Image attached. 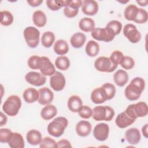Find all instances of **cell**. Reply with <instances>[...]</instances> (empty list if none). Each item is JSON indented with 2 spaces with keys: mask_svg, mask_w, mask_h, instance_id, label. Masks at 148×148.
<instances>
[{
  "mask_svg": "<svg viewBox=\"0 0 148 148\" xmlns=\"http://www.w3.org/2000/svg\"><path fill=\"white\" fill-rule=\"evenodd\" d=\"M135 121V119L128 116L124 111L117 115L115 120V123L118 127L120 128H125L132 124Z\"/></svg>",
  "mask_w": 148,
  "mask_h": 148,
  "instance_id": "cell-18",
  "label": "cell"
},
{
  "mask_svg": "<svg viewBox=\"0 0 148 148\" xmlns=\"http://www.w3.org/2000/svg\"><path fill=\"white\" fill-rule=\"evenodd\" d=\"M124 57L125 56L121 51L119 50H115L112 52L110 56L109 59L113 64L118 65L119 64H121Z\"/></svg>",
  "mask_w": 148,
  "mask_h": 148,
  "instance_id": "cell-39",
  "label": "cell"
},
{
  "mask_svg": "<svg viewBox=\"0 0 148 148\" xmlns=\"http://www.w3.org/2000/svg\"><path fill=\"white\" fill-rule=\"evenodd\" d=\"M121 67L125 69L130 70L134 68L135 65V61L134 59L128 56H125L121 64H120Z\"/></svg>",
  "mask_w": 148,
  "mask_h": 148,
  "instance_id": "cell-45",
  "label": "cell"
},
{
  "mask_svg": "<svg viewBox=\"0 0 148 148\" xmlns=\"http://www.w3.org/2000/svg\"><path fill=\"white\" fill-rule=\"evenodd\" d=\"M68 108L72 112L76 113L83 106L81 98L77 95H72L68 100Z\"/></svg>",
  "mask_w": 148,
  "mask_h": 148,
  "instance_id": "cell-21",
  "label": "cell"
},
{
  "mask_svg": "<svg viewBox=\"0 0 148 148\" xmlns=\"http://www.w3.org/2000/svg\"><path fill=\"white\" fill-rule=\"evenodd\" d=\"M148 19V14L146 10L143 9L139 8L138 13L134 22L138 24H143L147 22Z\"/></svg>",
  "mask_w": 148,
  "mask_h": 148,
  "instance_id": "cell-43",
  "label": "cell"
},
{
  "mask_svg": "<svg viewBox=\"0 0 148 148\" xmlns=\"http://www.w3.org/2000/svg\"><path fill=\"white\" fill-rule=\"evenodd\" d=\"M7 122L6 116L1 112V121H0V126L2 127L5 125Z\"/></svg>",
  "mask_w": 148,
  "mask_h": 148,
  "instance_id": "cell-48",
  "label": "cell"
},
{
  "mask_svg": "<svg viewBox=\"0 0 148 148\" xmlns=\"http://www.w3.org/2000/svg\"><path fill=\"white\" fill-rule=\"evenodd\" d=\"M147 127H148V125L147 124H146L142 128V134L143 135V136L147 138V136H148V132H147Z\"/></svg>",
  "mask_w": 148,
  "mask_h": 148,
  "instance_id": "cell-49",
  "label": "cell"
},
{
  "mask_svg": "<svg viewBox=\"0 0 148 148\" xmlns=\"http://www.w3.org/2000/svg\"><path fill=\"white\" fill-rule=\"evenodd\" d=\"M91 35L94 39L105 42L112 41L115 36L106 27L94 28L91 31Z\"/></svg>",
  "mask_w": 148,
  "mask_h": 148,
  "instance_id": "cell-9",
  "label": "cell"
},
{
  "mask_svg": "<svg viewBox=\"0 0 148 148\" xmlns=\"http://www.w3.org/2000/svg\"><path fill=\"white\" fill-rule=\"evenodd\" d=\"M27 3L32 7H36L39 6L41 3H42L43 1L42 0H31V1H27Z\"/></svg>",
  "mask_w": 148,
  "mask_h": 148,
  "instance_id": "cell-47",
  "label": "cell"
},
{
  "mask_svg": "<svg viewBox=\"0 0 148 148\" xmlns=\"http://www.w3.org/2000/svg\"><path fill=\"white\" fill-rule=\"evenodd\" d=\"M55 65L57 68L61 71L68 69L70 66V61L66 56H59L55 61Z\"/></svg>",
  "mask_w": 148,
  "mask_h": 148,
  "instance_id": "cell-34",
  "label": "cell"
},
{
  "mask_svg": "<svg viewBox=\"0 0 148 148\" xmlns=\"http://www.w3.org/2000/svg\"><path fill=\"white\" fill-rule=\"evenodd\" d=\"M106 28L116 36L120 33L122 29V24L117 20H112L107 24Z\"/></svg>",
  "mask_w": 148,
  "mask_h": 148,
  "instance_id": "cell-35",
  "label": "cell"
},
{
  "mask_svg": "<svg viewBox=\"0 0 148 148\" xmlns=\"http://www.w3.org/2000/svg\"><path fill=\"white\" fill-rule=\"evenodd\" d=\"M82 5V1L73 0L69 1L64 9V14L68 18L75 17L79 12V8Z\"/></svg>",
  "mask_w": 148,
  "mask_h": 148,
  "instance_id": "cell-12",
  "label": "cell"
},
{
  "mask_svg": "<svg viewBox=\"0 0 148 148\" xmlns=\"http://www.w3.org/2000/svg\"><path fill=\"white\" fill-rule=\"evenodd\" d=\"M125 112L131 118L136 120L138 117H145L147 114V105L144 102H139L129 105L125 109Z\"/></svg>",
  "mask_w": 148,
  "mask_h": 148,
  "instance_id": "cell-5",
  "label": "cell"
},
{
  "mask_svg": "<svg viewBox=\"0 0 148 148\" xmlns=\"http://www.w3.org/2000/svg\"><path fill=\"white\" fill-rule=\"evenodd\" d=\"M71 147V143L66 139H61L57 142V147Z\"/></svg>",
  "mask_w": 148,
  "mask_h": 148,
  "instance_id": "cell-46",
  "label": "cell"
},
{
  "mask_svg": "<svg viewBox=\"0 0 148 148\" xmlns=\"http://www.w3.org/2000/svg\"><path fill=\"white\" fill-rule=\"evenodd\" d=\"M68 124L66 118L57 117L48 124L47 131L50 135L54 137H60L64 134Z\"/></svg>",
  "mask_w": 148,
  "mask_h": 148,
  "instance_id": "cell-2",
  "label": "cell"
},
{
  "mask_svg": "<svg viewBox=\"0 0 148 148\" xmlns=\"http://www.w3.org/2000/svg\"><path fill=\"white\" fill-rule=\"evenodd\" d=\"M65 78L63 74L60 72H56L50 79V86L56 91H60L65 86Z\"/></svg>",
  "mask_w": 148,
  "mask_h": 148,
  "instance_id": "cell-10",
  "label": "cell"
},
{
  "mask_svg": "<svg viewBox=\"0 0 148 148\" xmlns=\"http://www.w3.org/2000/svg\"><path fill=\"white\" fill-rule=\"evenodd\" d=\"M85 51L88 56L95 57L99 53V45L95 40H90L86 44Z\"/></svg>",
  "mask_w": 148,
  "mask_h": 148,
  "instance_id": "cell-31",
  "label": "cell"
},
{
  "mask_svg": "<svg viewBox=\"0 0 148 148\" xmlns=\"http://www.w3.org/2000/svg\"><path fill=\"white\" fill-rule=\"evenodd\" d=\"M39 98L38 102L43 105L50 104L54 98V94L47 87H43L38 90Z\"/></svg>",
  "mask_w": 148,
  "mask_h": 148,
  "instance_id": "cell-14",
  "label": "cell"
},
{
  "mask_svg": "<svg viewBox=\"0 0 148 148\" xmlns=\"http://www.w3.org/2000/svg\"><path fill=\"white\" fill-rule=\"evenodd\" d=\"M32 20L35 25L38 27H43L46 24L47 17L43 11L38 10L34 12Z\"/></svg>",
  "mask_w": 148,
  "mask_h": 148,
  "instance_id": "cell-28",
  "label": "cell"
},
{
  "mask_svg": "<svg viewBox=\"0 0 148 148\" xmlns=\"http://www.w3.org/2000/svg\"><path fill=\"white\" fill-rule=\"evenodd\" d=\"M1 24L4 26H8L12 24L13 21V16L12 14L7 10H3L0 12Z\"/></svg>",
  "mask_w": 148,
  "mask_h": 148,
  "instance_id": "cell-38",
  "label": "cell"
},
{
  "mask_svg": "<svg viewBox=\"0 0 148 148\" xmlns=\"http://www.w3.org/2000/svg\"><path fill=\"white\" fill-rule=\"evenodd\" d=\"M109 133V125L104 123L96 125L93 130L94 138L99 141H104L107 139Z\"/></svg>",
  "mask_w": 148,
  "mask_h": 148,
  "instance_id": "cell-13",
  "label": "cell"
},
{
  "mask_svg": "<svg viewBox=\"0 0 148 148\" xmlns=\"http://www.w3.org/2000/svg\"><path fill=\"white\" fill-rule=\"evenodd\" d=\"M113 80L117 86L123 87L128 81V75L124 70L119 69L114 74Z\"/></svg>",
  "mask_w": 148,
  "mask_h": 148,
  "instance_id": "cell-24",
  "label": "cell"
},
{
  "mask_svg": "<svg viewBox=\"0 0 148 148\" xmlns=\"http://www.w3.org/2000/svg\"><path fill=\"white\" fill-rule=\"evenodd\" d=\"M92 129L91 124L90 122L85 120L79 121L76 125V131L77 135L82 137L88 136Z\"/></svg>",
  "mask_w": 148,
  "mask_h": 148,
  "instance_id": "cell-19",
  "label": "cell"
},
{
  "mask_svg": "<svg viewBox=\"0 0 148 148\" xmlns=\"http://www.w3.org/2000/svg\"><path fill=\"white\" fill-rule=\"evenodd\" d=\"M43 63L40 69V71L44 76H52L56 73V69L54 65L50 61L49 58L47 57L43 56Z\"/></svg>",
  "mask_w": 148,
  "mask_h": 148,
  "instance_id": "cell-20",
  "label": "cell"
},
{
  "mask_svg": "<svg viewBox=\"0 0 148 148\" xmlns=\"http://www.w3.org/2000/svg\"><path fill=\"white\" fill-rule=\"evenodd\" d=\"M54 50L58 55H65L69 51L68 44L65 40L59 39L57 40L54 45Z\"/></svg>",
  "mask_w": 148,
  "mask_h": 148,
  "instance_id": "cell-29",
  "label": "cell"
},
{
  "mask_svg": "<svg viewBox=\"0 0 148 148\" xmlns=\"http://www.w3.org/2000/svg\"><path fill=\"white\" fill-rule=\"evenodd\" d=\"M138 4H139V5L142 6H146L147 5V1H137L136 2Z\"/></svg>",
  "mask_w": 148,
  "mask_h": 148,
  "instance_id": "cell-50",
  "label": "cell"
},
{
  "mask_svg": "<svg viewBox=\"0 0 148 148\" xmlns=\"http://www.w3.org/2000/svg\"><path fill=\"white\" fill-rule=\"evenodd\" d=\"M13 132L8 128H1L0 130L1 143H8Z\"/></svg>",
  "mask_w": 148,
  "mask_h": 148,
  "instance_id": "cell-42",
  "label": "cell"
},
{
  "mask_svg": "<svg viewBox=\"0 0 148 148\" xmlns=\"http://www.w3.org/2000/svg\"><path fill=\"white\" fill-rule=\"evenodd\" d=\"M98 4L94 0H84L82 1V11L86 15L94 16L98 11Z\"/></svg>",
  "mask_w": 148,
  "mask_h": 148,
  "instance_id": "cell-15",
  "label": "cell"
},
{
  "mask_svg": "<svg viewBox=\"0 0 148 148\" xmlns=\"http://www.w3.org/2000/svg\"><path fill=\"white\" fill-rule=\"evenodd\" d=\"M127 141L131 145L138 144L141 139L140 131L136 128H131L127 130L125 133Z\"/></svg>",
  "mask_w": 148,
  "mask_h": 148,
  "instance_id": "cell-17",
  "label": "cell"
},
{
  "mask_svg": "<svg viewBox=\"0 0 148 148\" xmlns=\"http://www.w3.org/2000/svg\"><path fill=\"white\" fill-rule=\"evenodd\" d=\"M68 0H47L46 5L47 7L53 11H56L65 6L67 4Z\"/></svg>",
  "mask_w": 148,
  "mask_h": 148,
  "instance_id": "cell-36",
  "label": "cell"
},
{
  "mask_svg": "<svg viewBox=\"0 0 148 148\" xmlns=\"http://www.w3.org/2000/svg\"><path fill=\"white\" fill-rule=\"evenodd\" d=\"M139 8L135 5H128L124 10V17L127 20L134 21L138 13Z\"/></svg>",
  "mask_w": 148,
  "mask_h": 148,
  "instance_id": "cell-32",
  "label": "cell"
},
{
  "mask_svg": "<svg viewBox=\"0 0 148 148\" xmlns=\"http://www.w3.org/2000/svg\"><path fill=\"white\" fill-rule=\"evenodd\" d=\"M26 139L29 144L35 146L40 144L42 139V136L39 131L36 130H31L27 132Z\"/></svg>",
  "mask_w": 148,
  "mask_h": 148,
  "instance_id": "cell-22",
  "label": "cell"
},
{
  "mask_svg": "<svg viewBox=\"0 0 148 148\" xmlns=\"http://www.w3.org/2000/svg\"><path fill=\"white\" fill-rule=\"evenodd\" d=\"M40 148H50L57 147V143L52 138L46 136L43 138L39 144Z\"/></svg>",
  "mask_w": 148,
  "mask_h": 148,
  "instance_id": "cell-41",
  "label": "cell"
},
{
  "mask_svg": "<svg viewBox=\"0 0 148 148\" xmlns=\"http://www.w3.org/2000/svg\"><path fill=\"white\" fill-rule=\"evenodd\" d=\"M57 113V109L53 105H46L40 112V116L45 120H49L53 119Z\"/></svg>",
  "mask_w": 148,
  "mask_h": 148,
  "instance_id": "cell-23",
  "label": "cell"
},
{
  "mask_svg": "<svg viewBox=\"0 0 148 148\" xmlns=\"http://www.w3.org/2000/svg\"><path fill=\"white\" fill-rule=\"evenodd\" d=\"M145 87L144 79L140 77L134 78L125 89V97L130 101H136L140 97Z\"/></svg>",
  "mask_w": 148,
  "mask_h": 148,
  "instance_id": "cell-1",
  "label": "cell"
},
{
  "mask_svg": "<svg viewBox=\"0 0 148 148\" xmlns=\"http://www.w3.org/2000/svg\"><path fill=\"white\" fill-rule=\"evenodd\" d=\"M105 91L108 97V100L112 99L115 95L116 90L115 86L110 83H106L103 84L101 86Z\"/></svg>",
  "mask_w": 148,
  "mask_h": 148,
  "instance_id": "cell-40",
  "label": "cell"
},
{
  "mask_svg": "<svg viewBox=\"0 0 148 148\" xmlns=\"http://www.w3.org/2000/svg\"><path fill=\"white\" fill-rule=\"evenodd\" d=\"M92 110L87 105H83L78 111V114L80 117L85 119H89L92 116Z\"/></svg>",
  "mask_w": 148,
  "mask_h": 148,
  "instance_id": "cell-44",
  "label": "cell"
},
{
  "mask_svg": "<svg viewBox=\"0 0 148 148\" xmlns=\"http://www.w3.org/2000/svg\"><path fill=\"white\" fill-rule=\"evenodd\" d=\"M23 97L27 103H33L38 100L39 92L35 88L29 87L24 90Z\"/></svg>",
  "mask_w": 148,
  "mask_h": 148,
  "instance_id": "cell-25",
  "label": "cell"
},
{
  "mask_svg": "<svg viewBox=\"0 0 148 148\" xmlns=\"http://www.w3.org/2000/svg\"><path fill=\"white\" fill-rule=\"evenodd\" d=\"M123 34L132 43H138L141 39V34L136 26L132 24H126L123 28Z\"/></svg>",
  "mask_w": 148,
  "mask_h": 148,
  "instance_id": "cell-8",
  "label": "cell"
},
{
  "mask_svg": "<svg viewBox=\"0 0 148 148\" xmlns=\"http://www.w3.org/2000/svg\"><path fill=\"white\" fill-rule=\"evenodd\" d=\"M24 37L27 45L31 48H35L39 43L40 32L34 27H28L24 30Z\"/></svg>",
  "mask_w": 148,
  "mask_h": 148,
  "instance_id": "cell-6",
  "label": "cell"
},
{
  "mask_svg": "<svg viewBox=\"0 0 148 148\" xmlns=\"http://www.w3.org/2000/svg\"><path fill=\"white\" fill-rule=\"evenodd\" d=\"M11 148H23L25 145L22 135L18 132H14L8 143Z\"/></svg>",
  "mask_w": 148,
  "mask_h": 148,
  "instance_id": "cell-26",
  "label": "cell"
},
{
  "mask_svg": "<svg viewBox=\"0 0 148 148\" xmlns=\"http://www.w3.org/2000/svg\"><path fill=\"white\" fill-rule=\"evenodd\" d=\"M114 116V110L109 106H97L92 109V117L95 121H109Z\"/></svg>",
  "mask_w": 148,
  "mask_h": 148,
  "instance_id": "cell-4",
  "label": "cell"
},
{
  "mask_svg": "<svg viewBox=\"0 0 148 148\" xmlns=\"http://www.w3.org/2000/svg\"><path fill=\"white\" fill-rule=\"evenodd\" d=\"M25 80L31 85L41 86L46 83V78L43 74L38 72H29L25 76Z\"/></svg>",
  "mask_w": 148,
  "mask_h": 148,
  "instance_id": "cell-11",
  "label": "cell"
},
{
  "mask_svg": "<svg viewBox=\"0 0 148 148\" xmlns=\"http://www.w3.org/2000/svg\"><path fill=\"white\" fill-rule=\"evenodd\" d=\"M21 106L20 97L16 95L9 96L2 105L3 112L9 116H16Z\"/></svg>",
  "mask_w": 148,
  "mask_h": 148,
  "instance_id": "cell-3",
  "label": "cell"
},
{
  "mask_svg": "<svg viewBox=\"0 0 148 148\" xmlns=\"http://www.w3.org/2000/svg\"><path fill=\"white\" fill-rule=\"evenodd\" d=\"M91 99L95 104H101L108 100L105 90L102 87L95 88L91 94Z\"/></svg>",
  "mask_w": 148,
  "mask_h": 148,
  "instance_id": "cell-16",
  "label": "cell"
},
{
  "mask_svg": "<svg viewBox=\"0 0 148 148\" xmlns=\"http://www.w3.org/2000/svg\"><path fill=\"white\" fill-rule=\"evenodd\" d=\"M43 63L42 57L38 56H32L28 60V65L32 69H40Z\"/></svg>",
  "mask_w": 148,
  "mask_h": 148,
  "instance_id": "cell-37",
  "label": "cell"
},
{
  "mask_svg": "<svg viewBox=\"0 0 148 148\" xmlns=\"http://www.w3.org/2000/svg\"><path fill=\"white\" fill-rule=\"evenodd\" d=\"M79 27L84 32H91L95 28V22L91 18L84 17L80 20Z\"/></svg>",
  "mask_w": 148,
  "mask_h": 148,
  "instance_id": "cell-30",
  "label": "cell"
},
{
  "mask_svg": "<svg viewBox=\"0 0 148 148\" xmlns=\"http://www.w3.org/2000/svg\"><path fill=\"white\" fill-rule=\"evenodd\" d=\"M86 40V36L82 32H76L71 38L70 42L74 48H80L84 44Z\"/></svg>",
  "mask_w": 148,
  "mask_h": 148,
  "instance_id": "cell-27",
  "label": "cell"
},
{
  "mask_svg": "<svg viewBox=\"0 0 148 148\" xmlns=\"http://www.w3.org/2000/svg\"><path fill=\"white\" fill-rule=\"evenodd\" d=\"M55 40V35L53 32L47 31L43 34L41 38L42 45L45 47H51Z\"/></svg>",
  "mask_w": 148,
  "mask_h": 148,
  "instance_id": "cell-33",
  "label": "cell"
},
{
  "mask_svg": "<svg viewBox=\"0 0 148 148\" xmlns=\"http://www.w3.org/2000/svg\"><path fill=\"white\" fill-rule=\"evenodd\" d=\"M117 66L113 64L109 58L103 56L98 57L94 62L95 69L102 72H112L117 68Z\"/></svg>",
  "mask_w": 148,
  "mask_h": 148,
  "instance_id": "cell-7",
  "label": "cell"
}]
</instances>
